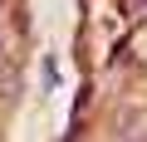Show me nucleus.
<instances>
[{
	"mask_svg": "<svg viewBox=\"0 0 147 142\" xmlns=\"http://www.w3.org/2000/svg\"><path fill=\"white\" fill-rule=\"evenodd\" d=\"M0 54H5V25H0Z\"/></svg>",
	"mask_w": 147,
	"mask_h": 142,
	"instance_id": "f257e3e1",
	"label": "nucleus"
}]
</instances>
